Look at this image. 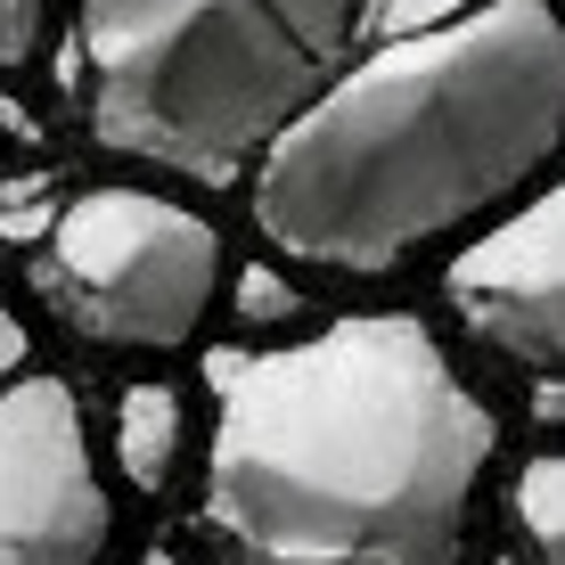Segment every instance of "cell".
<instances>
[{
  "instance_id": "13",
  "label": "cell",
  "mask_w": 565,
  "mask_h": 565,
  "mask_svg": "<svg viewBox=\"0 0 565 565\" xmlns=\"http://www.w3.org/2000/svg\"><path fill=\"white\" fill-rule=\"evenodd\" d=\"M17 369H25V320L0 303V377H17Z\"/></svg>"
},
{
  "instance_id": "6",
  "label": "cell",
  "mask_w": 565,
  "mask_h": 565,
  "mask_svg": "<svg viewBox=\"0 0 565 565\" xmlns=\"http://www.w3.org/2000/svg\"><path fill=\"white\" fill-rule=\"evenodd\" d=\"M443 296L467 320V337L533 369V385H565V181L516 205L476 246H459Z\"/></svg>"
},
{
  "instance_id": "5",
  "label": "cell",
  "mask_w": 565,
  "mask_h": 565,
  "mask_svg": "<svg viewBox=\"0 0 565 565\" xmlns=\"http://www.w3.org/2000/svg\"><path fill=\"white\" fill-rule=\"evenodd\" d=\"M107 492L66 377H0V565H99Z\"/></svg>"
},
{
  "instance_id": "2",
  "label": "cell",
  "mask_w": 565,
  "mask_h": 565,
  "mask_svg": "<svg viewBox=\"0 0 565 565\" xmlns=\"http://www.w3.org/2000/svg\"><path fill=\"white\" fill-rule=\"evenodd\" d=\"M565 148L557 0H476L344 57L255 156V222L279 255L385 279L418 246L516 198Z\"/></svg>"
},
{
  "instance_id": "1",
  "label": "cell",
  "mask_w": 565,
  "mask_h": 565,
  "mask_svg": "<svg viewBox=\"0 0 565 565\" xmlns=\"http://www.w3.org/2000/svg\"><path fill=\"white\" fill-rule=\"evenodd\" d=\"M205 533L230 565H467L500 418L418 311H353L303 344L213 353Z\"/></svg>"
},
{
  "instance_id": "7",
  "label": "cell",
  "mask_w": 565,
  "mask_h": 565,
  "mask_svg": "<svg viewBox=\"0 0 565 565\" xmlns=\"http://www.w3.org/2000/svg\"><path fill=\"white\" fill-rule=\"evenodd\" d=\"M181 443H189V418H181V394L172 385H131L115 402V467H124L131 492H164L172 467H181Z\"/></svg>"
},
{
  "instance_id": "9",
  "label": "cell",
  "mask_w": 565,
  "mask_h": 565,
  "mask_svg": "<svg viewBox=\"0 0 565 565\" xmlns=\"http://www.w3.org/2000/svg\"><path fill=\"white\" fill-rule=\"evenodd\" d=\"M230 303H238V328H246V337L303 320V296H296V287H287L270 263H246V270H238V296H230Z\"/></svg>"
},
{
  "instance_id": "3",
  "label": "cell",
  "mask_w": 565,
  "mask_h": 565,
  "mask_svg": "<svg viewBox=\"0 0 565 565\" xmlns=\"http://www.w3.org/2000/svg\"><path fill=\"white\" fill-rule=\"evenodd\" d=\"M361 50V0H83L74 90L90 140L230 189Z\"/></svg>"
},
{
  "instance_id": "4",
  "label": "cell",
  "mask_w": 565,
  "mask_h": 565,
  "mask_svg": "<svg viewBox=\"0 0 565 565\" xmlns=\"http://www.w3.org/2000/svg\"><path fill=\"white\" fill-rule=\"evenodd\" d=\"M33 287L90 344L172 353L205 328L222 287V230L156 189H83L57 205Z\"/></svg>"
},
{
  "instance_id": "10",
  "label": "cell",
  "mask_w": 565,
  "mask_h": 565,
  "mask_svg": "<svg viewBox=\"0 0 565 565\" xmlns=\"http://www.w3.org/2000/svg\"><path fill=\"white\" fill-rule=\"evenodd\" d=\"M57 222V181L33 172V181H0V238L9 246H42Z\"/></svg>"
},
{
  "instance_id": "14",
  "label": "cell",
  "mask_w": 565,
  "mask_h": 565,
  "mask_svg": "<svg viewBox=\"0 0 565 565\" xmlns=\"http://www.w3.org/2000/svg\"><path fill=\"white\" fill-rule=\"evenodd\" d=\"M140 565H181V557H172V550H148V557H140Z\"/></svg>"
},
{
  "instance_id": "11",
  "label": "cell",
  "mask_w": 565,
  "mask_h": 565,
  "mask_svg": "<svg viewBox=\"0 0 565 565\" xmlns=\"http://www.w3.org/2000/svg\"><path fill=\"white\" fill-rule=\"evenodd\" d=\"M459 9H476V0H361V42H394V33L443 25Z\"/></svg>"
},
{
  "instance_id": "12",
  "label": "cell",
  "mask_w": 565,
  "mask_h": 565,
  "mask_svg": "<svg viewBox=\"0 0 565 565\" xmlns=\"http://www.w3.org/2000/svg\"><path fill=\"white\" fill-rule=\"evenodd\" d=\"M50 33V0H0V66H33Z\"/></svg>"
},
{
  "instance_id": "8",
  "label": "cell",
  "mask_w": 565,
  "mask_h": 565,
  "mask_svg": "<svg viewBox=\"0 0 565 565\" xmlns=\"http://www.w3.org/2000/svg\"><path fill=\"white\" fill-rule=\"evenodd\" d=\"M516 533L533 565H565V451H541L524 459L516 476Z\"/></svg>"
}]
</instances>
